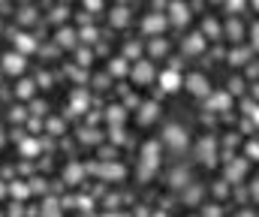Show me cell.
Returning <instances> with one entry per match:
<instances>
[{"instance_id": "cell-1", "label": "cell", "mask_w": 259, "mask_h": 217, "mask_svg": "<svg viewBox=\"0 0 259 217\" xmlns=\"http://www.w3.org/2000/svg\"><path fill=\"white\" fill-rule=\"evenodd\" d=\"M157 151H160V148H157V142L145 145V163H142V175H151V172H154V166L160 163V160H157Z\"/></svg>"}, {"instance_id": "cell-2", "label": "cell", "mask_w": 259, "mask_h": 217, "mask_svg": "<svg viewBox=\"0 0 259 217\" xmlns=\"http://www.w3.org/2000/svg\"><path fill=\"white\" fill-rule=\"evenodd\" d=\"M187 91L196 94V97H208V81H205V75H190V78H187Z\"/></svg>"}, {"instance_id": "cell-3", "label": "cell", "mask_w": 259, "mask_h": 217, "mask_svg": "<svg viewBox=\"0 0 259 217\" xmlns=\"http://www.w3.org/2000/svg\"><path fill=\"white\" fill-rule=\"evenodd\" d=\"M160 84H163V91H178V88H181V84H184V78H181V75H178V72H163V75H160Z\"/></svg>"}, {"instance_id": "cell-4", "label": "cell", "mask_w": 259, "mask_h": 217, "mask_svg": "<svg viewBox=\"0 0 259 217\" xmlns=\"http://www.w3.org/2000/svg\"><path fill=\"white\" fill-rule=\"evenodd\" d=\"M214 151H217V142L214 139H202V145H199V160L202 163H214Z\"/></svg>"}, {"instance_id": "cell-5", "label": "cell", "mask_w": 259, "mask_h": 217, "mask_svg": "<svg viewBox=\"0 0 259 217\" xmlns=\"http://www.w3.org/2000/svg\"><path fill=\"white\" fill-rule=\"evenodd\" d=\"M166 142H172L175 148H181V145H187V133H184L181 127H169V130H166Z\"/></svg>"}, {"instance_id": "cell-6", "label": "cell", "mask_w": 259, "mask_h": 217, "mask_svg": "<svg viewBox=\"0 0 259 217\" xmlns=\"http://www.w3.org/2000/svg\"><path fill=\"white\" fill-rule=\"evenodd\" d=\"M244 172H247V163H244V160H232V163L226 166V175H229L232 181H238V178H244Z\"/></svg>"}, {"instance_id": "cell-7", "label": "cell", "mask_w": 259, "mask_h": 217, "mask_svg": "<svg viewBox=\"0 0 259 217\" xmlns=\"http://www.w3.org/2000/svg\"><path fill=\"white\" fill-rule=\"evenodd\" d=\"M151 75H154V70H151L148 61H142V64L133 70V78H139V81H151Z\"/></svg>"}, {"instance_id": "cell-8", "label": "cell", "mask_w": 259, "mask_h": 217, "mask_svg": "<svg viewBox=\"0 0 259 217\" xmlns=\"http://www.w3.org/2000/svg\"><path fill=\"white\" fill-rule=\"evenodd\" d=\"M172 12H175L172 18H175L178 24H181V21H190V12H187V6H181V3H175V6H172Z\"/></svg>"}, {"instance_id": "cell-9", "label": "cell", "mask_w": 259, "mask_h": 217, "mask_svg": "<svg viewBox=\"0 0 259 217\" xmlns=\"http://www.w3.org/2000/svg\"><path fill=\"white\" fill-rule=\"evenodd\" d=\"M163 24H166L163 18H157V15H151V18L145 21V30H163Z\"/></svg>"}, {"instance_id": "cell-10", "label": "cell", "mask_w": 259, "mask_h": 217, "mask_svg": "<svg viewBox=\"0 0 259 217\" xmlns=\"http://www.w3.org/2000/svg\"><path fill=\"white\" fill-rule=\"evenodd\" d=\"M211 106H214L217 112H223V109L229 106V97H223V94H220V97H211Z\"/></svg>"}, {"instance_id": "cell-11", "label": "cell", "mask_w": 259, "mask_h": 217, "mask_svg": "<svg viewBox=\"0 0 259 217\" xmlns=\"http://www.w3.org/2000/svg\"><path fill=\"white\" fill-rule=\"evenodd\" d=\"M154 115H157V106H151V103H148V106H145V112H142V118H139V121H142V124H148V121H154Z\"/></svg>"}, {"instance_id": "cell-12", "label": "cell", "mask_w": 259, "mask_h": 217, "mask_svg": "<svg viewBox=\"0 0 259 217\" xmlns=\"http://www.w3.org/2000/svg\"><path fill=\"white\" fill-rule=\"evenodd\" d=\"M21 67H24V64H21L18 55H9V58H6V70H21Z\"/></svg>"}, {"instance_id": "cell-13", "label": "cell", "mask_w": 259, "mask_h": 217, "mask_svg": "<svg viewBox=\"0 0 259 217\" xmlns=\"http://www.w3.org/2000/svg\"><path fill=\"white\" fill-rule=\"evenodd\" d=\"M202 49V36H193L190 42H187V52H199Z\"/></svg>"}, {"instance_id": "cell-14", "label": "cell", "mask_w": 259, "mask_h": 217, "mask_svg": "<svg viewBox=\"0 0 259 217\" xmlns=\"http://www.w3.org/2000/svg\"><path fill=\"white\" fill-rule=\"evenodd\" d=\"M238 33H241V24H238V21H232V24H229V36H232V39H238Z\"/></svg>"}, {"instance_id": "cell-15", "label": "cell", "mask_w": 259, "mask_h": 217, "mask_svg": "<svg viewBox=\"0 0 259 217\" xmlns=\"http://www.w3.org/2000/svg\"><path fill=\"white\" fill-rule=\"evenodd\" d=\"M247 154H250L253 160H259V142H250V145H247Z\"/></svg>"}, {"instance_id": "cell-16", "label": "cell", "mask_w": 259, "mask_h": 217, "mask_svg": "<svg viewBox=\"0 0 259 217\" xmlns=\"http://www.w3.org/2000/svg\"><path fill=\"white\" fill-rule=\"evenodd\" d=\"M247 112H250V118H253V124H259V106H247Z\"/></svg>"}, {"instance_id": "cell-17", "label": "cell", "mask_w": 259, "mask_h": 217, "mask_svg": "<svg viewBox=\"0 0 259 217\" xmlns=\"http://www.w3.org/2000/svg\"><path fill=\"white\" fill-rule=\"evenodd\" d=\"M232 6H235V9H241V6H244V0H229V9H232Z\"/></svg>"}, {"instance_id": "cell-18", "label": "cell", "mask_w": 259, "mask_h": 217, "mask_svg": "<svg viewBox=\"0 0 259 217\" xmlns=\"http://www.w3.org/2000/svg\"><path fill=\"white\" fill-rule=\"evenodd\" d=\"M253 46H256V49H259V24H256V27H253Z\"/></svg>"}, {"instance_id": "cell-19", "label": "cell", "mask_w": 259, "mask_h": 217, "mask_svg": "<svg viewBox=\"0 0 259 217\" xmlns=\"http://www.w3.org/2000/svg\"><path fill=\"white\" fill-rule=\"evenodd\" d=\"M253 196H259V184H253Z\"/></svg>"}, {"instance_id": "cell-20", "label": "cell", "mask_w": 259, "mask_h": 217, "mask_svg": "<svg viewBox=\"0 0 259 217\" xmlns=\"http://www.w3.org/2000/svg\"><path fill=\"white\" fill-rule=\"evenodd\" d=\"M238 217H253V214H250V211H244V214H238Z\"/></svg>"}, {"instance_id": "cell-21", "label": "cell", "mask_w": 259, "mask_h": 217, "mask_svg": "<svg viewBox=\"0 0 259 217\" xmlns=\"http://www.w3.org/2000/svg\"><path fill=\"white\" fill-rule=\"evenodd\" d=\"M253 6H256V9H259V0H253Z\"/></svg>"}, {"instance_id": "cell-22", "label": "cell", "mask_w": 259, "mask_h": 217, "mask_svg": "<svg viewBox=\"0 0 259 217\" xmlns=\"http://www.w3.org/2000/svg\"><path fill=\"white\" fill-rule=\"evenodd\" d=\"M214 3H217V0H214Z\"/></svg>"}]
</instances>
